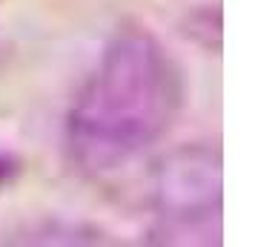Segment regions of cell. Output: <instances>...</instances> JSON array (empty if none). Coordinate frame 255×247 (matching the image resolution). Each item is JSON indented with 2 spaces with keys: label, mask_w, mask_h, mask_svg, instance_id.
<instances>
[{
  "label": "cell",
  "mask_w": 255,
  "mask_h": 247,
  "mask_svg": "<svg viewBox=\"0 0 255 247\" xmlns=\"http://www.w3.org/2000/svg\"><path fill=\"white\" fill-rule=\"evenodd\" d=\"M155 216L169 242H212L221 230V161L209 147H184L163 161Z\"/></svg>",
  "instance_id": "cell-2"
},
{
  "label": "cell",
  "mask_w": 255,
  "mask_h": 247,
  "mask_svg": "<svg viewBox=\"0 0 255 247\" xmlns=\"http://www.w3.org/2000/svg\"><path fill=\"white\" fill-rule=\"evenodd\" d=\"M181 104V69L161 40L138 29L118 35L69 109L72 161L95 176L132 164L172 130Z\"/></svg>",
  "instance_id": "cell-1"
}]
</instances>
